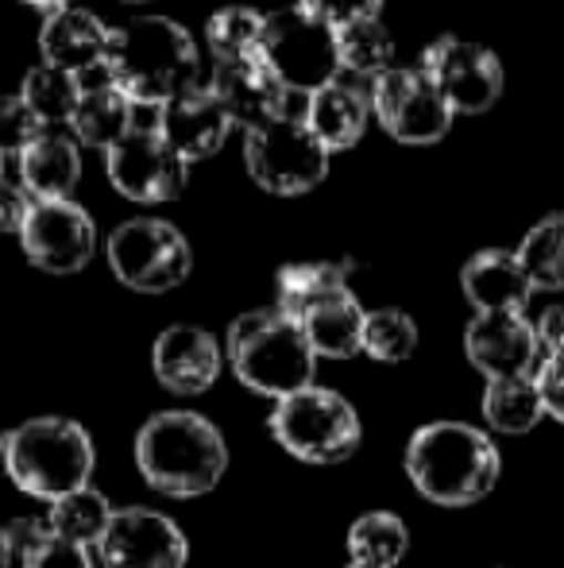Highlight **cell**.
Segmentation results:
<instances>
[{"mask_svg":"<svg viewBox=\"0 0 564 568\" xmlns=\"http://www.w3.org/2000/svg\"><path fill=\"white\" fill-rule=\"evenodd\" d=\"M545 418V403L537 379H491L483 390V422H488L495 434L522 437Z\"/></svg>","mask_w":564,"mask_h":568,"instance_id":"26","label":"cell"},{"mask_svg":"<svg viewBox=\"0 0 564 568\" xmlns=\"http://www.w3.org/2000/svg\"><path fill=\"white\" fill-rule=\"evenodd\" d=\"M306 12H314L317 20H325L329 28H345L356 20H376L383 0H298Z\"/></svg>","mask_w":564,"mask_h":568,"instance_id":"36","label":"cell"},{"mask_svg":"<svg viewBox=\"0 0 564 568\" xmlns=\"http://www.w3.org/2000/svg\"><path fill=\"white\" fill-rule=\"evenodd\" d=\"M301 329H306L309 344H314L317 359H352L363 352V322H368V310L356 302L352 291L332 294V298L317 302L314 310L298 317Z\"/></svg>","mask_w":564,"mask_h":568,"instance_id":"23","label":"cell"},{"mask_svg":"<svg viewBox=\"0 0 564 568\" xmlns=\"http://www.w3.org/2000/svg\"><path fill=\"white\" fill-rule=\"evenodd\" d=\"M519 260L534 291H564V213H550L522 236Z\"/></svg>","mask_w":564,"mask_h":568,"instance_id":"31","label":"cell"},{"mask_svg":"<svg viewBox=\"0 0 564 568\" xmlns=\"http://www.w3.org/2000/svg\"><path fill=\"white\" fill-rule=\"evenodd\" d=\"M348 291V263H286L275 275V306L286 310L290 317H301L317 302Z\"/></svg>","mask_w":564,"mask_h":568,"instance_id":"25","label":"cell"},{"mask_svg":"<svg viewBox=\"0 0 564 568\" xmlns=\"http://www.w3.org/2000/svg\"><path fill=\"white\" fill-rule=\"evenodd\" d=\"M460 291L475 314H526L530 298L537 294L519 252H506V247L475 252L460 267Z\"/></svg>","mask_w":564,"mask_h":568,"instance_id":"19","label":"cell"},{"mask_svg":"<svg viewBox=\"0 0 564 568\" xmlns=\"http://www.w3.org/2000/svg\"><path fill=\"white\" fill-rule=\"evenodd\" d=\"M155 124H158V132H163V140L171 143L186 163H197V159H209L225 148L236 120L228 116L221 98L209 90V82H202L182 93V98L166 101V105L158 109Z\"/></svg>","mask_w":564,"mask_h":568,"instance_id":"17","label":"cell"},{"mask_svg":"<svg viewBox=\"0 0 564 568\" xmlns=\"http://www.w3.org/2000/svg\"><path fill=\"white\" fill-rule=\"evenodd\" d=\"M221 364H225L221 344L197 325H171L151 348L155 379L174 395H205L221 379Z\"/></svg>","mask_w":564,"mask_h":568,"instance_id":"18","label":"cell"},{"mask_svg":"<svg viewBox=\"0 0 564 568\" xmlns=\"http://www.w3.org/2000/svg\"><path fill=\"white\" fill-rule=\"evenodd\" d=\"M109 36L113 31L101 23V16H93L90 8L66 4L59 12H47L43 28H39V51H43L47 67L82 78L105 67Z\"/></svg>","mask_w":564,"mask_h":568,"instance_id":"20","label":"cell"},{"mask_svg":"<svg viewBox=\"0 0 564 568\" xmlns=\"http://www.w3.org/2000/svg\"><path fill=\"white\" fill-rule=\"evenodd\" d=\"M0 460L20 491L54 503L78 487H90L98 449L82 422L31 418L0 437Z\"/></svg>","mask_w":564,"mask_h":568,"instance_id":"5","label":"cell"},{"mask_svg":"<svg viewBox=\"0 0 564 568\" xmlns=\"http://www.w3.org/2000/svg\"><path fill=\"white\" fill-rule=\"evenodd\" d=\"M264 12L256 8H221L205 20V43H209L213 59L217 62H240L259 54V39H264Z\"/></svg>","mask_w":564,"mask_h":568,"instance_id":"33","label":"cell"},{"mask_svg":"<svg viewBox=\"0 0 564 568\" xmlns=\"http://www.w3.org/2000/svg\"><path fill=\"white\" fill-rule=\"evenodd\" d=\"M8 538L20 557V568H93L90 549L66 541L47 523H12Z\"/></svg>","mask_w":564,"mask_h":568,"instance_id":"32","label":"cell"},{"mask_svg":"<svg viewBox=\"0 0 564 568\" xmlns=\"http://www.w3.org/2000/svg\"><path fill=\"white\" fill-rule=\"evenodd\" d=\"M259 54L275 70V78L290 93H317L321 85L340 78V51H337V28L317 20L301 4L267 12Z\"/></svg>","mask_w":564,"mask_h":568,"instance_id":"7","label":"cell"},{"mask_svg":"<svg viewBox=\"0 0 564 568\" xmlns=\"http://www.w3.org/2000/svg\"><path fill=\"white\" fill-rule=\"evenodd\" d=\"M16 179L35 202H66L82 179V143L62 128H43L16 159Z\"/></svg>","mask_w":564,"mask_h":568,"instance_id":"22","label":"cell"},{"mask_svg":"<svg viewBox=\"0 0 564 568\" xmlns=\"http://www.w3.org/2000/svg\"><path fill=\"white\" fill-rule=\"evenodd\" d=\"M418 352V325L407 310H371L363 322V356L379 364H402Z\"/></svg>","mask_w":564,"mask_h":568,"instance_id":"34","label":"cell"},{"mask_svg":"<svg viewBox=\"0 0 564 568\" xmlns=\"http://www.w3.org/2000/svg\"><path fill=\"white\" fill-rule=\"evenodd\" d=\"M464 356L491 379H526L542 367L534 322L526 314H475L464 329Z\"/></svg>","mask_w":564,"mask_h":568,"instance_id":"15","label":"cell"},{"mask_svg":"<svg viewBox=\"0 0 564 568\" xmlns=\"http://www.w3.org/2000/svg\"><path fill=\"white\" fill-rule=\"evenodd\" d=\"M271 437L306 464H340L363 442L356 406L329 387H301L275 403L267 418Z\"/></svg>","mask_w":564,"mask_h":568,"instance_id":"6","label":"cell"},{"mask_svg":"<svg viewBox=\"0 0 564 568\" xmlns=\"http://www.w3.org/2000/svg\"><path fill=\"white\" fill-rule=\"evenodd\" d=\"M23 4H35V8H43V12H59V8H66L70 0H23Z\"/></svg>","mask_w":564,"mask_h":568,"instance_id":"41","label":"cell"},{"mask_svg":"<svg viewBox=\"0 0 564 568\" xmlns=\"http://www.w3.org/2000/svg\"><path fill=\"white\" fill-rule=\"evenodd\" d=\"M371 113V82H356V78H337V82L321 85L317 93L306 98V113L301 120L309 132L325 143V151H348L360 143L368 132Z\"/></svg>","mask_w":564,"mask_h":568,"instance_id":"21","label":"cell"},{"mask_svg":"<svg viewBox=\"0 0 564 568\" xmlns=\"http://www.w3.org/2000/svg\"><path fill=\"white\" fill-rule=\"evenodd\" d=\"M31 205H35V197L28 194V186L20 179H12V174H4L0 179V232H16L20 236Z\"/></svg>","mask_w":564,"mask_h":568,"instance_id":"37","label":"cell"},{"mask_svg":"<svg viewBox=\"0 0 564 568\" xmlns=\"http://www.w3.org/2000/svg\"><path fill=\"white\" fill-rule=\"evenodd\" d=\"M98 554L105 568H186L189 541L163 510L129 507L113 515Z\"/></svg>","mask_w":564,"mask_h":568,"instance_id":"14","label":"cell"},{"mask_svg":"<svg viewBox=\"0 0 564 568\" xmlns=\"http://www.w3.org/2000/svg\"><path fill=\"white\" fill-rule=\"evenodd\" d=\"M136 468L143 484L171 499L209 495L228 471L225 434L194 410H163L136 434Z\"/></svg>","mask_w":564,"mask_h":568,"instance_id":"3","label":"cell"},{"mask_svg":"<svg viewBox=\"0 0 564 568\" xmlns=\"http://www.w3.org/2000/svg\"><path fill=\"white\" fill-rule=\"evenodd\" d=\"M244 166L259 190L279 197H298L321 186L329 174V151L309 132L301 116H283L244 135Z\"/></svg>","mask_w":564,"mask_h":568,"instance_id":"8","label":"cell"},{"mask_svg":"<svg viewBox=\"0 0 564 568\" xmlns=\"http://www.w3.org/2000/svg\"><path fill=\"white\" fill-rule=\"evenodd\" d=\"M113 515H116L113 503H109L98 487H78V491H70L51 503L47 526H51L54 534H62L66 541H78V546L90 549L105 538Z\"/></svg>","mask_w":564,"mask_h":568,"instance_id":"28","label":"cell"},{"mask_svg":"<svg viewBox=\"0 0 564 568\" xmlns=\"http://www.w3.org/2000/svg\"><path fill=\"white\" fill-rule=\"evenodd\" d=\"M537 333V348H542V359L550 356H564V306H550L534 325Z\"/></svg>","mask_w":564,"mask_h":568,"instance_id":"39","label":"cell"},{"mask_svg":"<svg viewBox=\"0 0 564 568\" xmlns=\"http://www.w3.org/2000/svg\"><path fill=\"white\" fill-rule=\"evenodd\" d=\"M537 390H542V403H545V414L557 418L564 426V356H550L542 359L537 367Z\"/></svg>","mask_w":564,"mask_h":568,"instance_id":"38","label":"cell"},{"mask_svg":"<svg viewBox=\"0 0 564 568\" xmlns=\"http://www.w3.org/2000/svg\"><path fill=\"white\" fill-rule=\"evenodd\" d=\"M228 364L248 390L264 398H286L301 387H314L317 352L298 317L279 306L248 310L228 325Z\"/></svg>","mask_w":564,"mask_h":568,"instance_id":"4","label":"cell"},{"mask_svg":"<svg viewBox=\"0 0 564 568\" xmlns=\"http://www.w3.org/2000/svg\"><path fill=\"white\" fill-rule=\"evenodd\" d=\"M371 113L383 132L410 148H429L452 128V109L422 67H394L371 82Z\"/></svg>","mask_w":564,"mask_h":568,"instance_id":"10","label":"cell"},{"mask_svg":"<svg viewBox=\"0 0 564 568\" xmlns=\"http://www.w3.org/2000/svg\"><path fill=\"white\" fill-rule=\"evenodd\" d=\"M105 255L113 275L136 294H166L186 283L194 271L189 240L182 236V229L158 217H132L113 229Z\"/></svg>","mask_w":564,"mask_h":568,"instance_id":"9","label":"cell"},{"mask_svg":"<svg viewBox=\"0 0 564 568\" xmlns=\"http://www.w3.org/2000/svg\"><path fill=\"white\" fill-rule=\"evenodd\" d=\"M337 51H340V74L356 82H376L379 74L394 70V39L391 31L376 20H356L337 28Z\"/></svg>","mask_w":564,"mask_h":568,"instance_id":"27","label":"cell"},{"mask_svg":"<svg viewBox=\"0 0 564 568\" xmlns=\"http://www.w3.org/2000/svg\"><path fill=\"white\" fill-rule=\"evenodd\" d=\"M20 247L47 275H78L90 267L98 225L78 202H35L20 229Z\"/></svg>","mask_w":564,"mask_h":568,"instance_id":"13","label":"cell"},{"mask_svg":"<svg viewBox=\"0 0 564 568\" xmlns=\"http://www.w3.org/2000/svg\"><path fill=\"white\" fill-rule=\"evenodd\" d=\"M70 128H74L78 143L109 151L136 128V105L113 82L98 85V90H82V101H78V113L70 120Z\"/></svg>","mask_w":564,"mask_h":568,"instance_id":"24","label":"cell"},{"mask_svg":"<svg viewBox=\"0 0 564 568\" xmlns=\"http://www.w3.org/2000/svg\"><path fill=\"white\" fill-rule=\"evenodd\" d=\"M20 98L43 128H62L78 113L82 85H78V78L66 74V70H54V67H47V62H39L35 70L23 74Z\"/></svg>","mask_w":564,"mask_h":568,"instance_id":"29","label":"cell"},{"mask_svg":"<svg viewBox=\"0 0 564 568\" xmlns=\"http://www.w3.org/2000/svg\"><path fill=\"white\" fill-rule=\"evenodd\" d=\"M12 557H16L12 538H8V530H0V568H8V565H12Z\"/></svg>","mask_w":564,"mask_h":568,"instance_id":"40","label":"cell"},{"mask_svg":"<svg viewBox=\"0 0 564 568\" xmlns=\"http://www.w3.org/2000/svg\"><path fill=\"white\" fill-rule=\"evenodd\" d=\"M422 70L457 116H480L495 109L506 85L499 54L457 36H441L437 43H429L422 51Z\"/></svg>","mask_w":564,"mask_h":568,"instance_id":"11","label":"cell"},{"mask_svg":"<svg viewBox=\"0 0 564 568\" xmlns=\"http://www.w3.org/2000/svg\"><path fill=\"white\" fill-rule=\"evenodd\" d=\"M407 549H410V530L391 510H368L348 530V554H352V561L394 568L407 557Z\"/></svg>","mask_w":564,"mask_h":568,"instance_id":"30","label":"cell"},{"mask_svg":"<svg viewBox=\"0 0 564 568\" xmlns=\"http://www.w3.org/2000/svg\"><path fill=\"white\" fill-rule=\"evenodd\" d=\"M0 179H4V163H0Z\"/></svg>","mask_w":564,"mask_h":568,"instance_id":"44","label":"cell"},{"mask_svg":"<svg viewBox=\"0 0 564 568\" xmlns=\"http://www.w3.org/2000/svg\"><path fill=\"white\" fill-rule=\"evenodd\" d=\"M105 67L132 105L163 109L166 101L202 85L194 36L166 16H136L124 28H113Z\"/></svg>","mask_w":564,"mask_h":568,"instance_id":"1","label":"cell"},{"mask_svg":"<svg viewBox=\"0 0 564 568\" xmlns=\"http://www.w3.org/2000/svg\"><path fill=\"white\" fill-rule=\"evenodd\" d=\"M109 155V182L140 205H163L186 190V159L163 140L158 124H136Z\"/></svg>","mask_w":564,"mask_h":568,"instance_id":"12","label":"cell"},{"mask_svg":"<svg viewBox=\"0 0 564 568\" xmlns=\"http://www.w3.org/2000/svg\"><path fill=\"white\" fill-rule=\"evenodd\" d=\"M124 4H151V0H124Z\"/></svg>","mask_w":564,"mask_h":568,"instance_id":"43","label":"cell"},{"mask_svg":"<svg viewBox=\"0 0 564 568\" xmlns=\"http://www.w3.org/2000/svg\"><path fill=\"white\" fill-rule=\"evenodd\" d=\"M348 568H383V565H368V561H352Z\"/></svg>","mask_w":564,"mask_h":568,"instance_id":"42","label":"cell"},{"mask_svg":"<svg viewBox=\"0 0 564 568\" xmlns=\"http://www.w3.org/2000/svg\"><path fill=\"white\" fill-rule=\"evenodd\" d=\"M39 132H43V124L23 105L20 93L16 98H0V163L4 159H20Z\"/></svg>","mask_w":564,"mask_h":568,"instance_id":"35","label":"cell"},{"mask_svg":"<svg viewBox=\"0 0 564 568\" xmlns=\"http://www.w3.org/2000/svg\"><path fill=\"white\" fill-rule=\"evenodd\" d=\"M407 476L437 507H472L495 491L503 456L483 429L468 422H429L407 442Z\"/></svg>","mask_w":564,"mask_h":568,"instance_id":"2","label":"cell"},{"mask_svg":"<svg viewBox=\"0 0 564 568\" xmlns=\"http://www.w3.org/2000/svg\"><path fill=\"white\" fill-rule=\"evenodd\" d=\"M209 90L221 98L228 116L248 128V132L271 124V120L290 116L286 113L290 90L275 78V70L264 62V54H252V59L240 62H217L209 78Z\"/></svg>","mask_w":564,"mask_h":568,"instance_id":"16","label":"cell"}]
</instances>
